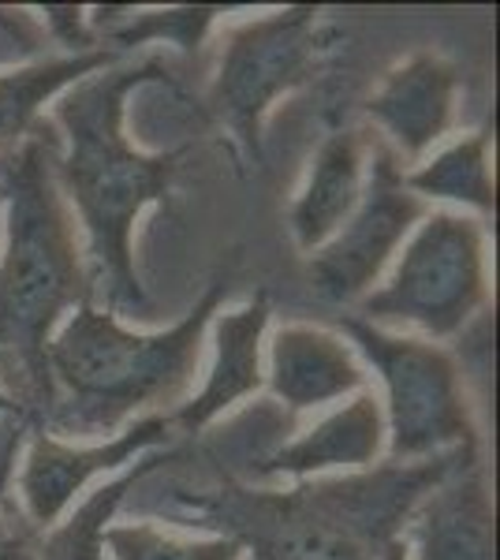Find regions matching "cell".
<instances>
[{
  "label": "cell",
  "mask_w": 500,
  "mask_h": 560,
  "mask_svg": "<svg viewBox=\"0 0 500 560\" xmlns=\"http://www.w3.org/2000/svg\"><path fill=\"white\" fill-rule=\"evenodd\" d=\"M172 86L165 57L120 60L53 102L60 139L57 184L83 236L94 303L113 314L147 318L153 311L135 266V232L150 206L172 195L187 150H142L127 135V102L142 86Z\"/></svg>",
  "instance_id": "cell-1"
},
{
  "label": "cell",
  "mask_w": 500,
  "mask_h": 560,
  "mask_svg": "<svg viewBox=\"0 0 500 560\" xmlns=\"http://www.w3.org/2000/svg\"><path fill=\"white\" fill-rule=\"evenodd\" d=\"M60 139L38 124L0 158L4 184V250H0V359L20 366L34 404H57L45 348L75 306L94 303L83 236L57 184Z\"/></svg>",
  "instance_id": "cell-2"
},
{
  "label": "cell",
  "mask_w": 500,
  "mask_h": 560,
  "mask_svg": "<svg viewBox=\"0 0 500 560\" xmlns=\"http://www.w3.org/2000/svg\"><path fill=\"white\" fill-rule=\"evenodd\" d=\"M463 453L456 448L418 464H377L370 471L306 478L292 490H221L187 501V512L221 527L254 560H377L385 541L399 538L430 486H438Z\"/></svg>",
  "instance_id": "cell-3"
},
{
  "label": "cell",
  "mask_w": 500,
  "mask_h": 560,
  "mask_svg": "<svg viewBox=\"0 0 500 560\" xmlns=\"http://www.w3.org/2000/svg\"><path fill=\"white\" fill-rule=\"evenodd\" d=\"M224 300L229 277L213 280L176 325L153 332L131 329L120 314L97 303L75 306L45 348L57 388L49 422L75 433H102L184 404L206 355V329L213 314L224 311Z\"/></svg>",
  "instance_id": "cell-4"
},
{
  "label": "cell",
  "mask_w": 500,
  "mask_h": 560,
  "mask_svg": "<svg viewBox=\"0 0 500 560\" xmlns=\"http://www.w3.org/2000/svg\"><path fill=\"white\" fill-rule=\"evenodd\" d=\"M489 303L486 221L463 210H430L399 247L374 292L354 303V318L433 345L460 337Z\"/></svg>",
  "instance_id": "cell-5"
},
{
  "label": "cell",
  "mask_w": 500,
  "mask_h": 560,
  "mask_svg": "<svg viewBox=\"0 0 500 560\" xmlns=\"http://www.w3.org/2000/svg\"><path fill=\"white\" fill-rule=\"evenodd\" d=\"M336 42V23L314 4H288L224 31L206 108L229 131L243 165H261L266 116L280 105V97L322 75Z\"/></svg>",
  "instance_id": "cell-6"
},
{
  "label": "cell",
  "mask_w": 500,
  "mask_h": 560,
  "mask_svg": "<svg viewBox=\"0 0 500 560\" xmlns=\"http://www.w3.org/2000/svg\"><path fill=\"white\" fill-rule=\"evenodd\" d=\"M340 332L381 382L388 464H418L456 448H481L463 370L444 345L340 314Z\"/></svg>",
  "instance_id": "cell-7"
},
{
  "label": "cell",
  "mask_w": 500,
  "mask_h": 560,
  "mask_svg": "<svg viewBox=\"0 0 500 560\" xmlns=\"http://www.w3.org/2000/svg\"><path fill=\"white\" fill-rule=\"evenodd\" d=\"M426 213H430V202L407 191L404 165L396 153L381 139L370 142L362 198L340 224V232L311 255V266H306L311 288L325 303L354 306L381 284L399 247Z\"/></svg>",
  "instance_id": "cell-8"
},
{
  "label": "cell",
  "mask_w": 500,
  "mask_h": 560,
  "mask_svg": "<svg viewBox=\"0 0 500 560\" xmlns=\"http://www.w3.org/2000/svg\"><path fill=\"white\" fill-rule=\"evenodd\" d=\"M168 415H142L131 419L113 438L94 445H71L53 430H31L20 459V504L31 530H49L68 516L71 501L94 482L97 475H120L135 459L172 445Z\"/></svg>",
  "instance_id": "cell-9"
},
{
  "label": "cell",
  "mask_w": 500,
  "mask_h": 560,
  "mask_svg": "<svg viewBox=\"0 0 500 560\" xmlns=\"http://www.w3.org/2000/svg\"><path fill=\"white\" fill-rule=\"evenodd\" d=\"M362 108L385 135L381 142L396 153L399 165H418L456 128L460 68L441 52L418 49L381 75Z\"/></svg>",
  "instance_id": "cell-10"
},
{
  "label": "cell",
  "mask_w": 500,
  "mask_h": 560,
  "mask_svg": "<svg viewBox=\"0 0 500 560\" xmlns=\"http://www.w3.org/2000/svg\"><path fill=\"white\" fill-rule=\"evenodd\" d=\"M411 560H497V504L481 448L430 486L404 520Z\"/></svg>",
  "instance_id": "cell-11"
},
{
  "label": "cell",
  "mask_w": 500,
  "mask_h": 560,
  "mask_svg": "<svg viewBox=\"0 0 500 560\" xmlns=\"http://www.w3.org/2000/svg\"><path fill=\"white\" fill-rule=\"evenodd\" d=\"M272 306L269 295L258 292L254 300L232 311H217L209 322V366L206 382L195 396L168 411L172 438H195L213 427L224 411L251 400L266 388V332Z\"/></svg>",
  "instance_id": "cell-12"
},
{
  "label": "cell",
  "mask_w": 500,
  "mask_h": 560,
  "mask_svg": "<svg viewBox=\"0 0 500 560\" xmlns=\"http://www.w3.org/2000/svg\"><path fill=\"white\" fill-rule=\"evenodd\" d=\"M266 388L288 411H317L370 388V370L340 329L284 322L266 332Z\"/></svg>",
  "instance_id": "cell-13"
},
{
  "label": "cell",
  "mask_w": 500,
  "mask_h": 560,
  "mask_svg": "<svg viewBox=\"0 0 500 560\" xmlns=\"http://www.w3.org/2000/svg\"><path fill=\"white\" fill-rule=\"evenodd\" d=\"M385 445L388 430L381 400L370 388H362L348 404L322 415L311 430L272 448L258 464V471L266 478H299V482L329 475H354L377 467L385 459Z\"/></svg>",
  "instance_id": "cell-14"
},
{
  "label": "cell",
  "mask_w": 500,
  "mask_h": 560,
  "mask_svg": "<svg viewBox=\"0 0 500 560\" xmlns=\"http://www.w3.org/2000/svg\"><path fill=\"white\" fill-rule=\"evenodd\" d=\"M367 158L370 142L359 128H336L314 150L303 187L288 210V229L303 255L325 247L354 213L362 187H367Z\"/></svg>",
  "instance_id": "cell-15"
},
{
  "label": "cell",
  "mask_w": 500,
  "mask_h": 560,
  "mask_svg": "<svg viewBox=\"0 0 500 560\" xmlns=\"http://www.w3.org/2000/svg\"><path fill=\"white\" fill-rule=\"evenodd\" d=\"M120 52L113 49H94L79 52V57H49L34 60L23 68L0 71V158L12 153L20 142L42 124L45 105H53L63 90H71L83 79L97 75V71L120 65Z\"/></svg>",
  "instance_id": "cell-16"
},
{
  "label": "cell",
  "mask_w": 500,
  "mask_h": 560,
  "mask_svg": "<svg viewBox=\"0 0 500 560\" xmlns=\"http://www.w3.org/2000/svg\"><path fill=\"white\" fill-rule=\"evenodd\" d=\"M407 191L422 202H452L486 221L497 213V179H493V131L478 128L441 147L433 158L404 168Z\"/></svg>",
  "instance_id": "cell-17"
},
{
  "label": "cell",
  "mask_w": 500,
  "mask_h": 560,
  "mask_svg": "<svg viewBox=\"0 0 500 560\" xmlns=\"http://www.w3.org/2000/svg\"><path fill=\"white\" fill-rule=\"evenodd\" d=\"M229 8L221 4H179V8H147L135 12L131 4L86 8V23L102 49L131 52L139 45H172L179 52H195Z\"/></svg>",
  "instance_id": "cell-18"
},
{
  "label": "cell",
  "mask_w": 500,
  "mask_h": 560,
  "mask_svg": "<svg viewBox=\"0 0 500 560\" xmlns=\"http://www.w3.org/2000/svg\"><path fill=\"white\" fill-rule=\"evenodd\" d=\"M165 464L161 453H150L113 475L108 482L94 486L75 509H68L57 527H49L34 546V560H108L105 557V527L120 512L124 497L135 490L147 475Z\"/></svg>",
  "instance_id": "cell-19"
},
{
  "label": "cell",
  "mask_w": 500,
  "mask_h": 560,
  "mask_svg": "<svg viewBox=\"0 0 500 560\" xmlns=\"http://www.w3.org/2000/svg\"><path fill=\"white\" fill-rule=\"evenodd\" d=\"M105 549L113 560H243L247 549L229 535H179L153 520L108 523Z\"/></svg>",
  "instance_id": "cell-20"
},
{
  "label": "cell",
  "mask_w": 500,
  "mask_h": 560,
  "mask_svg": "<svg viewBox=\"0 0 500 560\" xmlns=\"http://www.w3.org/2000/svg\"><path fill=\"white\" fill-rule=\"evenodd\" d=\"M45 20V38H53L57 45L68 49V57H79V52H94L102 49L86 23V8L83 4H42L38 8Z\"/></svg>",
  "instance_id": "cell-21"
},
{
  "label": "cell",
  "mask_w": 500,
  "mask_h": 560,
  "mask_svg": "<svg viewBox=\"0 0 500 560\" xmlns=\"http://www.w3.org/2000/svg\"><path fill=\"white\" fill-rule=\"evenodd\" d=\"M15 453H20V433H12L0 453V560H34V530L31 527H12L4 520V504H8V486H12L15 471Z\"/></svg>",
  "instance_id": "cell-22"
},
{
  "label": "cell",
  "mask_w": 500,
  "mask_h": 560,
  "mask_svg": "<svg viewBox=\"0 0 500 560\" xmlns=\"http://www.w3.org/2000/svg\"><path fill=\"white\" fill-rule=\"evenodd\" d=\"M0 34L15 38V42L23 45V49H38V45H42V26L34 23V15L26 12V8L0 4Z\"/></svg>",
  "instance_id": "cell-23"
},
{
  "label": "cell",
  "mask_w": 500,
  "mask_h": 560,
  "mask_svg": "<svg viewBox=\"0 0 500 560\" xmlns=\"http://www.w3.org/2000/svg\"><path fill=\"white\" fill-rule=\"evenodd\" d=\"M377 560H411V553H407L404 538H393V541H385V549H381Z\"/></svg>",
  "instance_id": "cell-24"
},
{
  "label": "cell",
  "mask_w": 500,
  "mask_h": 560,
  "mask_svg": "<svg viewBox=\"0 0 500 560\" xmlns=\"http://www.w3.org/2000/svg\"><path fill=\"white\" fill-rule=\"evenodd\" d=\"M12 411H20V400H15V396L8 393V385L0 382V415H12Z\"/></svg>",
  "instance_id": "cell-25"
},
{
  "label": "cell",
  "mask_w": 500,
  "mask_h": 560,
  "mask_svg": "<svg viewBox=\"0 0 500 560\" xmlns=\"http://www.w3.org/2000/svg\"><path fill=\"white\" fill-rule=\"evenodd\" d=\"M0 210H4V184H0Z\"/></svg>",
  "instance_id": "cell-26"
}]
</instances>
